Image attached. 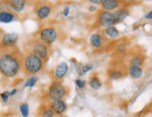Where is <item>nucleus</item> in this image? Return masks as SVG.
Wrapping results in <instances>:
<instances>
[{"label":"nucleus","mask_w":152,"mask_h":117,"mask_svg":"<svg viewBox=\"0 0 152 117\" xmlns=\"http://www.w3.org/2000/svg\"><path fill=\"white\" fill-rule=\"evenodd\" d=\"M38 38L46 45H50L58 38V31L53 26H45L38 32Z\"/></svg>","instance_id":"nucleus-5"},{"label":"nucleus","mask_w":152,"mask_h":117,"mask_svg":"<svg viewBox=\"0 0 152 117\" xmlns=\"http://www.w3.org/2000/svg\"><path fill=\"white\" fill-rule=\"evenodd\" d=\"M118 6H120V1L118 0H103L102 1V9L107 11L117 10Z\"/></svg>","instance_id":"nucleus-14"},{"label":"nucleus","mask_w":152,"mask_h":117,"mask_svg":"<svg viewBox=\"0 0 152 117\" xmlns=\"http://www.w3.org/2000/svg\"><path fill=\"white\" fill-rule=\"evenodd\" d=\"M19 38L17 33H7L0 38V46L1 47H14Z\"/></svg>","instance_id":"nucleus-9"},{"label":"nucleus","mask_w":152,"mask_h":117,"mask_svg":"<svg viewBox=\"0 0 152 117\" xmlns=\"http://www.w3.org/2000/svg\"><path fill=\"white\" fill-rule=\"evenodd\" d=\"M34 10L39 20H44L51 13L52 4L45 1H37L34 5Z\"/></svg>","instance_id":"nucleus-7"},{"label":"nucleus","mask_w":152,"mask_h":117,"mask_svg":"<svg viewBox=\"0 0 152 117\" xmlns=\"http://www.w3.org/2000/svg\"><path fill=\"white\" fill-rule=\"evenodd\" d=\"M94 68V66L91 64H86V65H82V71H83V74L89 72L90 70H91Z\"/></svg>","instance_id":"nucleus-25"},{"label":"nucleus","mask_w":152,"mask_h":117,"mask_svg":"<svg viewBox=\"0 0 152 117\" xmlns=\"http://www.w3.org/2000/svg\"><path fill=\"white\" fill-rule=\"evenodd\" d=\"M16 93H17V89H13L12 91L10 92V96H13L16 95Z\"/></svg>","instance_id":"nucleus-32"},{"label":"nucleus","mask_w":152,"mask_h":117,"mask_svg":"<svg viewBox=\"0 0 152 117\" xmlns=\"http://www.w3.org/2000/svg\"><path fill=\"white\" fill-rule=\"evenodd\" d=\"M91 3H94V4H102L101 0H91L90 1Z\"/></svg>","instance_id":"nucleus-31"},{"label":"nucleus","mask_w":152,"mask_h":117,"mask_svg":"<svg viewBox=\"0 0 152 117\" xmlns=\"http://www.w3.org/2000/svg\"><path fill=\"white\" fill-rule=\"evenodd\" d=\"M117 51L118 53H123V52L126 51V45L124 44H120L117 47Z\"/></svg>","instance_id":"nucleus-27"},{"label":"nucleus","mask_w":152,"mask_h":117,"mask_svg":"<svg viewBox=\"0 0 152 117\" xmlns=\"http://www.w3.org/2000/svg\"><path fill=\"white\" fill-rule=\"evenodd\" d=\"M104 33L107 37H109L111 38H117L118 35H120V32H118V30L115 26L107 27V29L104 30Z\"/></svg>","instance_id":"nucleus-20"},{"label":"nucleus","mask_w":152,"mask_h":117,"mask_svg":"<svg viewBox=\"0 0 152 117\" xmlns=\"http://www.w3.org/2000/svg\"><path fill=\"white\" fill-rule=\"evenodd\" d=\"M26 51H30L36 54L46 63L49 59V46L43 43L40 40H30L27 46L24 48Z\"/></svg>","instance_id":"nucleus-3"},{"label":"nucleus","mask_w":152,"mask_h":117,"mask_svg":"<svg viewBox=\"0 0 152 117\" xmlns=\"http://www.w3.org/2000/svg\"><path fill=\"white\" fill-rule=\"evenodd\" d=\"M108 76H109V79L110 80H118V79H121V78H122L123 74L121 70H118V69H112L110 70V72L108 73Z\"/></svg>","instance_id":"nucleus-21"},{"label":"nucleus","mask_w":152,"mask_h":117,"mask_svg":"<svg viewBox=\"0 0 152 117\" xmlns=\"http://www.w3.org/2000/svg\"><path fill=\"white\" fill-rule=\"evenodd\" d=\"M146 19H148V20H151V19H152V10H150L148 13L146 15Z\"/></svg>","instance_id":"nucleus-30"},{"label":"nucleus","mask_w":152,"mask_h":117,"mask_svg":"<svg viewBox=\"0 0 152 117\" xmlns=\"http://www.w3.org/2000/svg\"><path fill=\"white\" fill-rule=\"evenodd\" d=\"M38 80V78L37 76H32L30 78H28L26 82H24V87H33L37 83Z\"/></svg>","instance_id":"nucleus-22"},{"label":"nucleus","mask_w":152,"mask_h":117,"mask_svg":"<svg viewBox=\"0 0 152 117\" xmlns=\"http://www.w3.org/2000/svg\"><path fill=\"white\" fill-rule=\"evenodd\" d=\"M69 7H66V8H64V11H63V15L64 16V17H66V16H68V14H69Z\"/></svg>","instance_id":"nucleus-29"},{"label":"nucleus","mask_w":152,"mask_h":117,"mask_svg":"<svg viewBox=\"0 0 152 117\" xmlns=\"http://www.w3.org/2000/svg\"><path fill=\"white\" fill-rule=\"evenodd\" d=\"M39 117H54L55 113L49 106H41L38 110Z\"/></svg>","instance_id":"nucleus-17"},{"label":"nucleus","mask_w":152,"mask_h":117,"mask_svg":"<svg viewBox=\"0 0 152 117\" xmlns=\"http://www.w3.org/2000/svg\"><path fill=\"white\" fill-rule=\"evenodd\" d=\"M129 75L133 78V79H140L143 75V69L140 67H133L130 66L128 68Z\"/></svg>","instance_id":"nucleus-16"},{"label":"nucleus","mask_w":152,"mask_h":117,"mask_svg":"<svg viewBox=\"0 0 152 117\" xmlns=\"http://www.w3.org/2000/svg\"><path fill=\"white\" fill-rule=\"evenodd\" d=\"M18 19V15L7 2H0V23L9 24Z\"/></svg>","instance_id":"nucleus-6"},{"label":"nucleus","mask_w":152,"mask_h":117,"mask_svg":"<svg viewBox=\"0 0 152 117\" xmlns=\"http://www.w3.org/2000/svg\"><path fill=\"white\" fill-rule=\"evenodd\" d=\"M75 83H76V85H77V88L82 89V88H84L85 85H86V81L81 80V79H77V80L75 81Z\"/></svg>","instance_id":"nucleus-24"},{"label":"nucleus","mask_w":152,"mask_h":117,"mask_svg":"<svg viewBox=\"0 0 152 117\" xmlns=\"http://www.w3.org/2000/svg\"><path fill=\"white\" fill-rule=\"evenodd\" d=\"M9 96H10L9 91H5V92H3V93L0 94V97H1L2 100H3L4 102H7V101H8Z\"/></svg>","instance_id":"nucleus-26"},{"label":"nucleus","mask_w":152,"mask_h":117,"mask_svg":"<svg viewBox=\"0 0 152 117\" xmlns=\"http://www.w3.org/2000/svg\"><path fill=\"white\" fill-rule=\"evenodd\" d=\"M49 107L53 110L55 114L61 115L65 112V110L67 108V105L64 100H56V101L50 102Z\"/></svg>","instance_id":"nucleus-11"},{"label":"nucleus","mask_w":152,"mask_h":117,"mask_svg":"<svg viewBox=\"0 0 152 117\" xmlns=\"http://www.w3.org/2000/svg\"><path fill=\"white\" fill-rule=\"evenodd\" d=\"M24 55L16 46H0V73L7 78L15 77L23 69Z\"/></svg>","instance_id":"nucleus-1"},{"label":"nucleus","mask_w":152,"mask_h":117,"mask_svg":"<svg viewBox=\"0 0 152 117\" xmlns=\"http://www.w3.org/2000/svg\"><path fill=\"white\" fill-rule=\"evenodd\" d=\"M144 58L141 55H134L132 59L130 60V66L133 67H140L143 65Z\"/></svg>","instance_id":"nucleus-19"},{"label":"nucleus","mask_w":152,"mask_h":117,"mask_svg":"<svg viewBox=\"0 0 152 117\" xmlns=\"http://www.w3.org/2000/svg\"><path fill=\"white\" fill-rule=\"evenodd\" d=\"M76 69H77V73L79 76L83 75V71H82V65H81V64H78V65H77Z\"/></svg>","instance_id":"nucleus-28"},{"label":"nucleus","mask_w":152,"mask_h":117,"mask_svg":"<svg viewBox=\"0 0 152 117\" xmlns=\"http://www.w3.org/2000/svg\"><path fill=\"white\" fill-rule=\"evenodd\" d=\"M89 10H90V11H95V10H96V8L94 7V5H92V6H90V7H89Z\"/></svg>","instance_id":"nucleus-33"},{"label":"nucleus","mask_w":152,"mask_h":117,"mask_svg":"<svg viewBox=\"0 0 152 117\" xmlns=\"http://www.w3.org/2000/svg\"><path fill=\"white\" fill-rule=\"evenodd\" d=\"M46 63L37 56L36 54L32 53L30 51L25 50V54L23 57V70L26 76H32L38 73L44 68Z\"/></svg>","instance_id":"nucleus-2"},{"label":"nucleus","mask_w":152,"mask_h":117,"mask_svg":"<svg viewBox=\"0 0 152 117\" xmlns=\"http://www.w3.org/2000/svg\"><path fill=\"white\" fill-rule=\"evenodd\" d=\"M90 86L94 90H99L102 87V82L100 80V78L96 75H94L90 80Z\"/></svg>","instance_id":"nucleus-18"},{"label":"nucleus","mask_w":152,"mask_h":117,"mask_svg":"<svg viewBox=\"0 0 152 117\" xmlns=\"http://www.w3.org/2000/svg\"><path fill=\"white\" fill-rule=\"evenodd\" d=\"M20 112L23 117H27L29 114V106L27 103H23L20 105Z\"/></svg>","instance_id":"nucleus-23"},{"label":"nucleus","mask_w":152,"mask_h":117,"mask_svg":"<svg viewBox=\"0 0 152 117\" xmlns=\"http://www.w3.org/2000/svg\"><path fill=\"white\" fill-rule=\"evenodd\" d=\"M69 92V89L62 82V81H53L49 87L48 95L51 101L62 100Z\"/></svg>","instance_id":"nucleus-4"},{"label":"nucleus","mask_w":152,"mask_h":117,"mask_svg":"<svg viewBox=\"0 0 152 117\" xmlns=\"http://www.w3.org/2000/svg\"><path fill=\"white\" fill-rule=\"evenodd\" d=\"M103 42H104V38L100 34L94 33V34H92L90 38V43H91V46L95 49L101 48L102 45H103Z\"/></svg>","instance_id":"nucleus-13"},{"label":"nucleus","mask_w":152,"mask_h":117,"mask_svg":"<svg viewBox=\"0 0 152 117\" xmlns=\"http://www.w3.org/2000/svg\"><path fill=\"white\" fill-rule=\"evenodd\" d=\"M128 15H129V11L126 9H121L113 12V16L115 19V24L122 22Z\"/></svg>","instance_id":"nucleus-15"},{"label":"nucleus","mask_w":152,"mask_h":117,"mask_svg":"<svg viewBox=\"0 0 152 117\" xmlns=\"http://www.w3.org/2000/svg\"><path fill=\"white\" fill-rule=\"evenodd\" d=\"M97 24L102 27H110L115 24V19L113 16V12L101 10L97 16Z\"/></svg>","instance_id":"nucleus-8"},{"label":"nucleus","mask_w":152,"mask_h":117,"mask_svg":"<svg viewBox=\"0 0 152 117\" xmlns=\"http://www.w3.org/2000/svg\"><path fill=\"white\" fill-rule=\"evenodd\" d=\"M68 65L65 62H61L60 64L57 65V67L54 69L53 72V78L54 81H62L64 78L65 77V75L68 72Z\"/></svg>","instance_id":"nucleus-10"},{"label":"nucleus","mask_w":152,"mask_h":117,"mask_svg":"<svg viewBox=\"0 0 152 117\" xmlns=\"http://www.w3.org/2000/svg\"><path fill=\"white\" fill-rule=\"evenodd\" d=\"M7 3L9 4V6L15 13L22 12L25 7V4H26L24 0H10V1H7Z\"/></svg>","instance_id":"nucleus-12"}]
</instances>
